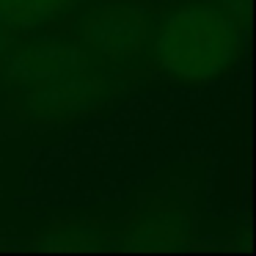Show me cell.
I'll use <instances>...</instances> for the list:
<instances>
[{"label":"cell","mask_w":256,"mask_h":256,"mask_svg":"<svg viewBox=\"0 0 256 256\" xmlns=\"http://www.w3.org/2000/svg\"><path fill=\"white\" fill-rule=\"evenodd\" d=\"M96 64L102 61H96L72 34H61L52 28L22 30L14 34L6 50L0 52V96L6 100L20 91L39 88L50 80Z\"/></svg>","instance_id":"obj_3"},{"label":"cell","mask_w":256,"mask_h":256,"mask_svg":"<svg viewBox=\"0 0 256 256\" xmlns=\"http://www.w3.org/2000/svg\"><path fill=\"white\" fill-rule=\"evenodd\" d=\"M196 223L188 206L160 204L138 212L132 223H124L116 248L124 250H174L193 240Z\"/></svg>","instance_id":"obj_5"},{"label":"cell","mask_w":256,"mask_h":256,"mask_svg":"<svg viewBox=\"0 0 256 256\" xmlns=\"http://www.w3.org/2000/svg\"><path fill=\"white\" fill-rule=\"evenodd\" d=\"M127 78L130 74H118L110 66L96 64V66L50 80L39 88L12 94L6 96V102H14V110L25 122H69L113 102L127 88Z\"/></svg>","instance_id":"obj_4"},{"label":"cell","mask_w":256,"mask_h":256,"mask_svg":"<svg viewBox=\"0 0 256 256\" xmlns=\"http://www.w3.org/2000/svg\"><path fill=\"white\" fill-rule=\"evenodd\" d=\"M83 0H0V22L12 30H42L66 20Z\"/></svg>","instance_id":"obj_7"},{"label":"cell","mask_w":256,"mask_h":256,"mask_svg":"<svg viewBox=\"0 0 256 256\" xmlns=\"http://www.w3.org/2000/svg\"><path fill=\"white\" fill-rule=\"evenodd\" d=\"M14 34H17V30H12L6 22H0V52L6 50V44L14 39Z\"/></svg>","instance_id":"obj_9"},{"label":"cell","mask_w":256,"mask_h":256,"mask_svg":"<svg viewBox=\"0 0 256 256\" xmlns=\"http://www.w3.org/2000/svg\"><path fill=\"white\" fill-rule=\"evenodd\" d=\"M215 3L226 14H232L240 25H245V20H248V0H215Z\"/></svg>","instance_id":"obj_8"},{"label":"cell","mask_w":256,"mask_h":256,"mask_svg":"<svg viewBox=\"0 0 256 256\" xmlns=\"http://www.w3.org/2000/svg\"><path fill=\"white\" fill-rule=\"evenodd\" d=\"M242 30L245 25L215 0H182L149 12L146 72L157 69L182 83H212L237 64Z\"/></svg>","instance_id":"obj_1"},{"label":"cell","mask_w":256,"mask_h":256,"mask_svg":"<svg viewBox=\"0 0 256 256\" xmlns=\"http://www.w3.org/2000/svg\"><path fill=\"white\" fill-rule=\"evenodd\" d=\"M152 8L122 0H83L69 14V30L96 61L118 74L146 72L144 47Z\"/></svg>","instance_id":"obj_2"},{"label":"cell","mask_w":256,"mask_h":256,"mask_svg":"<svg viewBox=\"0 0 256 256\" xmlns=\"http://www.w3.org/2000/svg\"><path fill=\"white\" fill-rule=\"evenodd\" d=\"M124 223H58L56 228L36 240L42 250H102L116 248Z\"/></svg>","instance_id":"obj_6"}]
</instances>
